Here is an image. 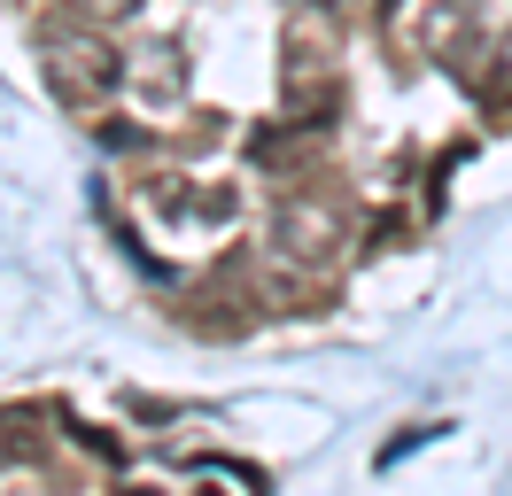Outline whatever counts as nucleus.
I'll return each instance as SVG.
<instances>
[{"instance_id":"f257e3e1","label":"nucleus","mask_w":512,"mask_h":496,"mask_svg":"<svg viewBox=\"0 0 512 496\" xmlns=\"http://www.w3.org/2000/svg\"><path fill=\"white\" fill-rule=\"evenodd\" d=\"M47 78L70 109H94L125 86V55L101 39V31H47Z\"/></svg>"},{"instance_id":"f03ea898","label":"nucleus","mask_w":512,"mask_h":496,"mask_svg":"<svg viewBox=\"0 0 512 496\" xmlns=\"http://www.w3.org/2000/svg\"><path fill=\"white\" fill-rule=\"evenodd\" d=\"M334 233H342V217H334V210H311V202H295V210L280 217V241H288L295 256H326Z\"/></svg>"},{"instance_id":"7ed1b4c3","label":"nucleus","mask_w":512,"mask_h":496,"mask_svg":"<svg viewBox=\"0 0 512 496\" xmlns=\"http://www.w3.org/2000/svg\"><path fill=\"white\" fill-rule=\"evenodd\" d=\"M179 86V47H148V93Z\"/></svg>"},{"instance_id":"20e7f679","label":"nucleus","mask_w":512,"mask_h":496,"mask_svg":"<svg viewBox=\"0 0 512 496\" xmlns=\"http://www.w3.org/2000/svg\"><path fill=\"white\" fill-rule=\"evenodd\" d=\"M78 8H86V16H94V24H109V16H132V8H140V0H78Z\"/></svg>"}]
</instances>
